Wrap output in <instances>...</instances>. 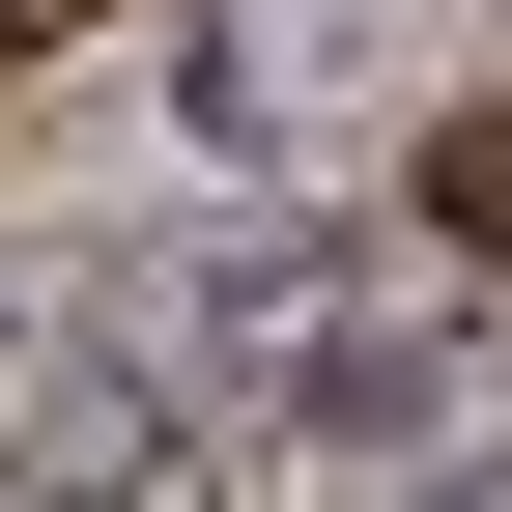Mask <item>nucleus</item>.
<instances>
[{"label": "nucleus", "instance_id": "obj_1", "mask_svg": "<svg viewBox=\"0 0 512 512\" xmlns=\"http://www.w3.org/2000/svg\"><path fill=\"white\" fill-rule=\"evenodd\" d=\"M285 399H313V456H427V342H399V313H313Z\"/></svg>", "mask_w": 512, "mask_h": 512}, {"label": "nucleus", "instance_id": "obj_2", "mask_svg": "<svg viewBox=\"0 0 512 512\" xmlns=\"http://www.w3.org/2000/svg\"><path fill=\"white\" fill-rule=\"evenodd\" d=\"M427 228H456V256H512V86H484V114H427Z\"/></svg>", "mask_w": 512, "mask_h": 512}, {"label": "nucleus", "instance_id": "obj_3", "mask_svg": "<svg viewBox=\"0 0 512 512\" xmlns=\"http://www.w3.org/2000/svg\"><path fill=\"white\" fill-rule=\"evenodd\" d=\"M57 29H86V0H0V57H57Z\"/></svg>", "mask_w": 512, "mask_h": 512}, {"label": "nucleus", "instance_id": "obj_4", "mask_svg": "<svg viewBox=\"0 0 512 512\" xmlns=\"http://www.w3.org/2000/svg\"><path fill=\"white\" fill-rule=\"evenodd\" d=\"M427 512H512V484H427Z\"/></svg>", "mask_w": 512, "mask_h": 512}]
</instances>
